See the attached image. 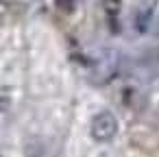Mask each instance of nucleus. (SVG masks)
Listing matches in <instances>:
<instances>
[{"label": "nucleus", "instance_id": "nucleus-3", "mask_svg": "<svg viewBox=\"0 0 159 157\" xmlns=\"http://www.w3.org/2000/svg\"><path fill=\"white\" fill-rule=\"evenodd\" d=\"M57 5H59L61 9H72V5H74V0H57Z\"/></svg>", "mask_w": 159, "mask_h": 157}, {"label": "nucleus", "instance_id": "nucleus-2", "mask_svg": "<svg viewBox=\"0 0 159 157\" xmlns=\"http://www.w3.org/2000/svg\"><path fill=\"white\" fill-rule=\"evenodd\" d=\"M13 103V96H11V90L7 85H0V113H5Z\"/></svg>", "mask_w": 159, "mask_h": 157}, {"label": "nucleus", "instance_id": "nucleus-1", "mask_svg": "<svg viewBox=\"0 0 159 157\" xmlns=\"http://www.w3.org/2000/svg\"><path fill=\"white\" fill-rule=\"evenodd\" d=\"M118 129H120L118 118L109 109H100L98 113H94V118L89 122V135L94 142H100V144L111 142L118 135Z\"/></svg>", "mask_w": 159, "mask_h": 157}]
</instances>
